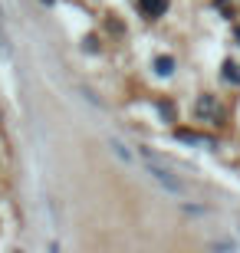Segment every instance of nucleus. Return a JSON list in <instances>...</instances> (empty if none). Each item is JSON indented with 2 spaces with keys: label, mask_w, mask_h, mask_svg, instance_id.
<instances>
[{
  "label": "nucleus",
  "mask_w": 240,
  "mask_h": 253,
  "mask_svg": "<svg viewBox=\"0 0 240 253\" xmlns=\"http://www.w3.org/2000/svg\"><path fill=\"white\" fill-rule=\"evenodd\" d=\"M142 161H145V168H148V174L161 184L165 191H171V194H188V184L181 178L175 174V168L168 165L161 155H155V151H148V148H142Z\"/></svg>",
  "instance_id": "nucleus-1"
},
{
  "label": "nucleus",
  "mask_w": 240,
  "mask_h": 253,
  "mask_svg": "<svg viewBox=\"0 0 240 253\" xmlns=\"http://www.w3.org/2000/svg\"><path fill=\"white\" fill-rule=\"evenodd\" d=\"M168 10V0H142V13L145 17H161Z\"/></svg>",
  "instance_id": "nucleus-2"
},
{
  "label": "nucleus",
  "mask_w": 240,
  "mask_h": 253,
  "mask_svg": "<svg viewBox=\"0 0 240 253\" xmlns=\"http://www.w3.org/2000/svg\"><path fill=\"white\" fill-rule=\"evenodd\" d=\"M197 115H201V119H214V115H217V102H214L211 95H204L201 102H197Z\"/></svg>",
  "instance_id": "nucleus-3"
},
{
  "label": "nucleus",
  "mask_w": 240,
  "mask_h": 253,
  "mask_svg": "<svg viewBox=\"0 0 240 253\" xmlns=\"http://www.w3.org/2000/svg\"><path fill=\"white\" fill-rule=\"evenodd\" d=\"M224 79H227V83H240V66L237 63H224Z\"/></svg>",
  "instance_id": "nucleus-4"
},
{
  "label": "nucleus",
  "mask_w": 240,
  "mask_h": 253,
  "mask_svg": "<svg viewBox=\"0 0 240 253\" xmlns=\"http://www.w3.org/2000/svg\"><path fill=\"white\" fill-rule=\"evenodd\" d=\"M155 66H158V73H161V76H171V73H175V59H171V56H161Z\"/></svg>",
  "instance_id": "nucleus-5"
},
{
  "label": "nucleus",
  "mask_w": 240,
  "mask_h": 253,
  "mask_svg": "<svg viewBox=\"0 0 240 253\" xmlns=\"http://www.w3.org/2000/svg\"><path fill=\"white\" fill-rule=\"evenodd\" d=\"M0 27H3V7H0Z\"/></svg>",
  "instance_id": "nucleus-6"
},
{
  "label": "nucleus",
  "mask_w": 240,
  "mask_h": 253,
  "mask_svg": "<svg viewBox=\"0 0 240 253\" xmlns=\"http://www.w3.org/2000/svg\"><path fill=\"white\" fill-rule=\"evenodd\" d=\"M234 33H237V43H240V27H237V30H234Z\"/></svg>",
  "instance_id": "nucleus-7"
},
{
  "label": "nucleus",
  "mask_w": 240,
  "mask_h": 253,
  "mask_svg": "<svg viewBox=\"0 0 240 253\" xmlns=\"http://www.w3.org/2000/svg\"><path fill=\"white\" fill-rule=\"evenodd\" d=\"M47 3H53V0H47Z\"/></svg>",
  "instance_id": "nucleus-8"
}]
</instances>
